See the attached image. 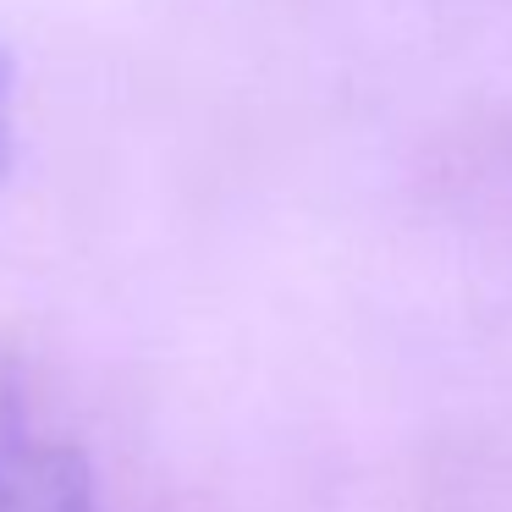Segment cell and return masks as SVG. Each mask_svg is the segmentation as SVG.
<instances>
[{"label":"cell","instance_id":"1","mask_svg":"<svg viewBox=\"0 0 512 512\" xmlns=\"http://www.w3.org/2000/svg\"><path fill=\"white\" fill-rule=\"evenodd\" d=\"M0 512H94L83 457L0 402Z\"/></svg>","mask_w":512,"mask_h":512},{"label":"cell","instance_id":"2","mask_svg":"<svg viewBox=\"0 0 512 512\" xmlns=\"http://www.w3.org/2000/svg\"><path fill=\"white\" fill-rule=\"evenodd\" d=\"M12 155V78H6V56H0V171Z\"/></svg>","mask_w":512,"mask_h":512}]
</instances>
